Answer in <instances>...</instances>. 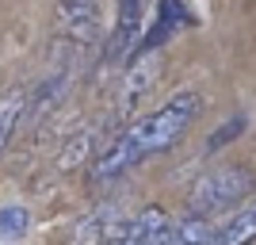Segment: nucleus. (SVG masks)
Instances as JSON below:
<instances>
[{
    "label": "nucleus",
    "instance_id": "2",
    "mask_svg": "<svg viewBox=\"0 0 256 245\" xmlns=\"http://www.w3.org/2000/svg\"><path fill=\"white\" fill-rule=\"evenodd\" d=\"M252 188H256V172L252 169H245V165H222V169L206 172V176H199V180L192 184L188 207H192V214L214 218V214L237 207Z\"/></svg>",
    "mask_w": 256,
    "mask_h": 245
},
{
    "label": "nucleus",
    "instance_id": "3",
    "mask_svg": "<svg viewBox=\"0 0 256 245\" xmlns=\"http://www.w3.org/2000/svg\"><path fill=\"white\" fill-rule=\"evenodd\" d=\"M54 39L69 54H84L104 39V0H58L54 4Z\"/></svg>",
    "mask_w": 256,
    "mask_h": 245
},
{
    "label": "nucleus",
    "instance_id": "10",
    "mask_svg": "<svg viewBox=\"0 0 256 245\" xmlns=\"http://www.w3.org/2000/svg\"><path fill=\"white\" fill-rule=\"evenodd\" d=\"M180 237H184V245H218V230H214L210 218H203V214L180 218Z\"/></svg>",
    "mask_w": 256,
    "mask_h": 245
},
{
    "label": "nucleus",
    "instance_id": "8",
    "mask_svg": "<svg viewBox=\"0 0 256 245\" xmlns=\"http://www.w3.org/2000/svg\"><path fill=\"white\" fill-rule=\"evenodd\" d=\"M27 104H31V92H27L23 85L0 96V157H4V149H8L16 127H20L23 115H27Z\"/></svg>",
    "mask_w": 256,
    "mask_h": 245
},
{
    "label": "nucleus",
    "instance_id": "12",
    "mask_svg": "<svg viewBox=\"0 0 256 245\" xmlns=\"http://www.w3.org/2000/svg\"><path fill=\"white\" fill-rule=\"evenodd\" d=\"M241 130H245V119H241V115H237V119H230V123H226V127L218 130L214 138H206V149H218V146H226V142H230V138H237Z\"/></svg>",
    "mask_w": 256,
    "mask_h": 245
},
{
    "label": "nucleus",
    "instance_id": "4",
    "mask_svg": "<svg viewBox=\"0 0 256 245\" xmlns=\"http://www.w3.org/2000/svg\"><path fill=\"white\" fill-rule=\"evenodd\" d=\"M142 35H146V0H118L115 27L104 43V62L111 69H126L138 58Z\"/></svg>",
    "mask_w": 256,
    "mask_h": 245
},
{
    "label": "nucleus",
    "instance_id": "7",
    "mask_svg": "<svg viewBox=\"0 0 256 245\" xmlns=\"http://www.w3.org/2000/svg\"><path fill=\"white\" fill-rule=\"evenodd\" d=\"M134 222H138V230H142L138 245H184L180 226L172 222L160 207H146L142 214H134Z\"/></svg>",
    "mask_w": 256,
    "mask_h": 245
},
{
    "label": "nucleus",
    "instance_id": "9",
    "mask_svg": "<svg viewBox=\"0 0 256 245\" xmlns=\"http://www.w3.org/2000/svg\"><path fill=\"white\" fill-rule=\"evenodd\" d=\"M252 241H256V199L245 203V207L218 230V245H252Z\"/></svg>",
    "mask_w": 256,
    "mask_h": 245
},
{
    "label": "nucleus",
    "instance_id": "5",
    "mask_svg": "<svg viewBox=\"0 0 256 245\" xmlns=\"http://www.w3.org/2000/svg\"><path fill=\"white\" fill-rule=\"evenodd\" d=\"M184 23H188V8H184V0H157V16H153L150 31L142 35L138 54H157L160 46L184 27Z\"/></svg>",
    "mask_w": 256,
    "mask_h": 245
},
{
    "label": "nucleus",
    "instance_id": "6",
    "mask_svg": "<svg viewBox=\"0 0 256 245\" xmlns=\"http://www.w3.org/2000/svg\"><path fill=\"white\" fill-rule=\"evenodd\" d=\"M153 77H157V54H138V58L122 69V100H118V111H122V115H130V111L138 107V100L150 92Z\"/></svg>",
    "mask_w": 256,
    "mask_h": 245
},
{
    "label": "nucleus",
    "instance_id": "1",
    "mask_svg": "<svg viewBox=\"0 0 256 245\" xmlns=\"http://www.w3.org/2000/svg\"><path fill=\"white\" fill-rule=\"evenodd\" d=\"M199 111H203V96L188 88V92H176L172 100H164L157 111L134 119L104 153H96L92 180L107 184V180H115V176H122V172H130L134 165H142L146 157H157V153L172 149L188 130H192V123L199 119Z\"/></svg>",
    "mask_w": 256,
    "mask_h": 245
},
{
    "label": "nucleus",
    "instance_id": "11",
    "mask_svg": "<svg viewBox=\"0 0 256 245\" xmlns=\"http://www.w3.org/2000/svg\"><path fill=\"white\" fill-rule=\"evenodd\" d=\"M27 226H31V218H27L23 207H4V211H0V230H4V234H23Z\"/></svg>",
    "mask_w": 256,
    "mask_h": 245
}]
</instances>
